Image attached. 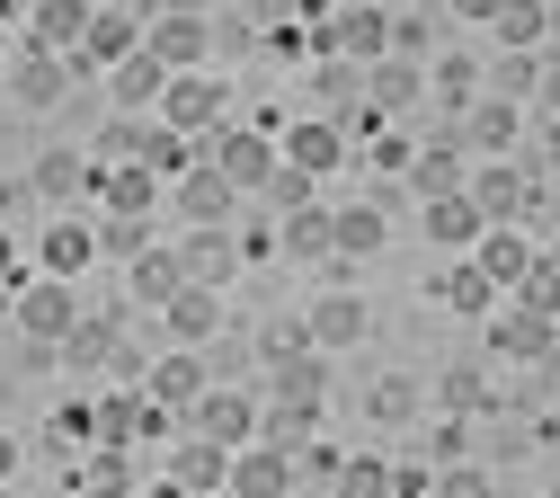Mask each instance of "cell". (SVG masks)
I'll use <instances>...</instances> for the list:
<instances>
[{"label": "cell", "mask_w": 560, "mask_h": 498, "mask_svg": "<svg viewBox=\"0 0 560 498\" xmlns=\"http://www.w3.org/2000/svg\"><path fill=\"white\" fill-rule=\"evenodd\" d=\"M0 294H10V321L36 338V347H62V329L81 321V294H72V276H19V285H0Z\"/></svg>", "instance_id": "cell-1"}, {"label": "cell", "mask_w": 560, "mask_h": 498, "mask_svg": "<svg viewBox=\"0 0 560 498\" xmlns=\"http://www.w3.org/2000/svg\"><path fill=\"white\" fill-rule=\"evenodd\" d=\"M276 152H285L303 178H338L347 161H357V142H347V125H338V116H320V107H312V116H294L285 134H276Z\"/></svg>", "instance_id": "cell-2"}, {"label": "cell", "mask_w": 560, "mask_h": 498, "mask_svg": "<svg viewBox=\"0 0 560 498\" xmlns=\"http://www.w3.org/2000/svg\"><path fill=\"white\" fill-rule=\"evenodd\" d=\"M205 161H214V170H223L241 196H258V187L276 178V161H285V152H276V134H258V125H214Z\"/></svg>", "instance_id": "cell-3"}, {"label": "cell", "mask_w": 560, "mask_h": 498, "mask_svg": "<svg viewBox=\"0 0 560 498\" xmlns=\"http://www.w3.org/2000/svg\"><path fill=\"white\" fill-rule=\"evenodd\" d=\"M258 409H267V392H232V383H205L196 392V409H187V427H196V437H214V445H249L258 437Z\"/></svg>", "instance_id": "cell-4"}, {"label": "cell", "mask_w": 560, "mask_h": 498, "mask_svg": "<svg viewBox=\"0 0 560 498\" xmlns=\"http://www.w3.org/2000/svg\"><path fill=\"white\" fill-rule=\"evenodd\" d=\"M223 107H232V90H223L205 62H196V71H170V90H161V125H178V134H214Z\"/></svg>", "instance_id": "cell-5"}, {"label": "cell", "mask_w": 560, "mask_h": 498, "mask_svg": "<svg viewBox=\"0 0 560 498\" xmlns=\"http://www.w3.org/2000/svg\"><path fill=\"white\" fill-rule=\"evenodd\" d=\"M312 36H320V54L374 62V54H392V10H383V0H357V10H329Z\"/></svg>", "instance_id": "cell-6"}, {"label": "cell", "mask_w": 560, "mask_h": 498, "mask_svg": "<svg viewBox=\"0 0 560 498\" xmlns=\"http://www.w3.org/2000/svg\"><path fill=\"white\" fill-rule=\"evenodd\" d=\"M170 213H178V232L187 223H241V187L214 161H196L187 178H170Z\"/></svg>", "instance_id": "cell-7"}, {"label": "cell", "mask_w": 560, "mask_h": 498, "mask_svg": "<svg viewBox=\"0 0 560 498\" xmlns=\"http://www.w3.org/2000/svg\"><path fill=\"white\" fill-rule=\"evenodd\" d=\"M161 187H170V178L143 170V161H90V187H81V196H90L98 213H152Z\"/></svg>", "instance_id": "cell-8"}, {"label": "cell", "mask_w": 560, "mask_h": 498, "mask_svg": "<svg viewBox=\"0 0 560 498\" xmlns=\"http://www.w3.org/2000/svg\"><path fill=\"white\" fill-rule=\"evenodd\" d=\"M463 187H471V205H480V223H525V213H534V178H525L508 152H489Z\"/></svg>", "instance_id": "cell-9"}, {"label": "cell", "mask_w": 560, "mask_h": 498, "mask_svg": "<svg viewBox=\"0 0 560 498\" xmlns=\"http://www.w3.org/2000/svg\"><path fill=\"white\" fill-rule=\"evenodd\" d=\"M170 250H178L187 285H214V294H223V285H232V267H241V241H232V223H187Z\"/></svg>", "instance_id": "cell-10"}, {"label": "cell", "mask_w": 560, "mask_h": 498, "mask_svg": "<svg viewBox=\"0 0 560 498\" xmlns=\"http://www.w3.org/2000/svg\"><path fill=\"white\" fill-rule=\"evenodd\" d=\"M143 45L170 71H196L205 54H214V19H205V10H161V19H143Z\"/></svg>", "instance_id": "cell-11"}, {"label": "cell", "mask_w": 560, "mask_h": 498, "mask_svg": "<svg viewBox=\"0 0 560 498\" xmlns=\"http://www.w3.org/2000/svg\"><path fill=\"white\" fill-rule=\"evenodd\" d=\"M133 45H143V19H125L116 0H98V10H90V36L62 54V62H72V71H107V62H125Z\"/></svg>", "instance_id": "cell-12"}, {"label": "cell", "mask_w": 560, "mask_h": 498, "mask_svg": "<svg viewBox=\"0 0 560 498\" xmlns=\"http://www.w3.org/2000/svg\"><path fill=\"white\" fill-rule=\"evenodd\" d=\"M223 489H232V498H285V489H294V454H285V445H267V437H249V445L232 454Z\"/></svg>", "instance_id": "cell-13"}, {"label": "cell", "mask_w": 560, "mask_h": 498, "mask_svg": "<svg viewBox=\"0 0 560 498\" xmlns=\"http://www.w3.org/2000/svg\"><path fill=\"white\" fill-rule=\"evenodd\" d=\"M463 142H471V152L489 161V152H516V134H525V99H463V125H454Z\"/></svg>", "instance_id": "cell-14"}, {"label": "cell", "mask_w": 560, "mask_h": 498, "mask_svg": "<svg viewBox=\"0 0 560 498\" xmlns=\"http://www.w3.org/2000/svg\"><path fill=\"white\" fill-rule=\"evenodd\" d=\"M418 99H428L418 54H374V62H365V107H374V116H400V107H418Z\"/></svg>", "instance_id": "cell-15"}, {"label": "cell", "mask_w": 560, "mask_h": 498, "mask_svg": "<svg viewBox=\"0 0 560 498\" xmlns=\"http://www.w3.org/2000/svg\"><path fill=\"white\" fill-rule=\"evenodd\" d=\"M471 258H480V276L489 285H499V294H508V285L542 258V241H525V223H480V241H471Z\"/></svg>", "instance_id": "cell-16"}, {"label": "cell", "mask_w": 560, "mask_h": 498, "mask_svg": "<svg viewBox=\"0 0 560 498\" xmlns=\"http://www.w3.org/2000/svg\"><path fill=\"white\" fill-rule=\"evenodd\" d=\"M62 90H72V62H62V54H45V45H19L10 54V99L19 107H54Z\"/></svg>", "instance_id": "cell-17"}, {"label": "cell", "mask_w": 560, "mask_h": 498, "mask_svg": "<svg viewBox=\"0 0 560 498\" xmlns=\"http://www.w3.org/2000/svg\"><path fill=\"white\" fill-rule=\"evenodd\" d=\"M161 329H170V347H205L223 329V294L214 285H178V294L161 303Z\"/></svg>", "instance_id": "cell-18"}, {"label": "cell", "mask_w": 560, "mask_h": 498, "mask_svg": "<svg viewBox=\"0 0 560 498\" xmlns=\"http://www.w3.org/2000/svg\"><path fill=\"white\" fill-rule=\"evenodd\" d=\"M551 338H560V321H542V312H489V347H499L508 356V366H542V356H551Z\"/></svg>", "instance_id": "cell-19"}, {"label": "cell", "mask_w": 560, "mask_h": 498, "mask_svg": "<svg viewBox=\"0 0 560 498\" xmlns=\"http://www.w3.org/2000/svg\"><path fill=\"white\" fill-rule=\"evenodd\" d=\"M365 329H374V312H365L357 294H320V303L303 312V338H312L320 356H338V347H357Z\"/></svg>", "instance_id": "cell-20"}, {"label": "cell", "mask_w": 560, "mask_h": 498, "mask_svg": "<svg viewBox=\"0 0 560 498\" xmlns=\"http://www.w3.org/2000/svg\"><path fill=\"white\" fill-rule=\"evenodd\" d=\"M205 383H214V374H205V347H170L161 366H143V392H152L161 409H196Z\"/></svg>", "instance_id": "cell-21"}, {"label": "cell", "mask_w": 560, "mask_h": 498, "mask_svg": "<svg viewBox=\"0 0 560 498\" xmlns=\"http://www.w3.org/2000/svg\"><path fill=\"white\" fill-rule=\"evenodd\" d=\"M90 10H98V0H36V10H27V27H19V45L72 54V45L90 36Z\"/></svg>", "instance_id": "cell-22"}, {"label": "cell", "mask_w": 560, "mask_h": 498, "mask_svg": "<svg viewBox=\"0 0 560 498\" xmlns=\"http://www.w3.org/2000/svg\"><path fill=\"white\" fill-rule=\"evenodd\" d=\"M383 241H392L383 196H374V205H329V250H338V258H374Z\"/></svg>", "instance_id": "cell-23"}, {"label": "cell", "mask_w": 560, "mask_h": 498, "mask_svg": "<svg viewBox=\"0 0 560 498\" xmlns=\"http://www.w3.org/2000/svg\"><path fill=\"white\" fill-rule=\"evenodd\" d=\"M436 303H445L454 321H489V312H499V285H489V276H480V258L463 250V258L436 276Z\"/></svg>", "instance_id": "cell-24"}, {"label": "cell", "mask_w": 560, "mask_h": 498, "mask_svg": "<svg viewBox=\"0 0 560 498\" xmlns=\"http://www.w3.org/2000/svg\"><path fill=\"white\" fill-rule=\"evenodd\" d=\"M90 258H98V223H81V213L45 223V241H36V267H45V276H81Z\"/></svg>", "instance_id": "cell-25"}, {"label": "cell", "mask_w": 560, "mask_h": 498, "mask_svg": "<svg viewBox=\"0 0 560 498\" xmlns=\"http://www.w3.org/2000/svg\"><path fill=\"white\" fill-rule=\"evenodd\" d=\"M107 90H116V107H161V90H170V62H161L152 45H133L125 62H107Z\"/></svg>", "instance_id": "cell-26"}, {"label": "cell", "mask_w": 560, "mask_h": 498, "mask_svg": "<svg viewBox=\"0 0 560 498\" xmlns=\"http://www.w3.org/2000/svg\"><path fill=\"white\" fill-rule=\"evenodd\" d=\"M400 178H409V196H418V205H428V196H454V187L471 178V161H463V142H428V152H409V170H400Z\"/></svg>", "instance_id": "cell-27"}, {"label": "cell", "mask_w": 560, "mask_h": 498, "mask_svg": "<svg viewBox=\"0 0 560 498\" xmlns=\"http://www.w3.org/2000/svg\"><path fill=\"white\" fill-rule=\"evenodd\" d=\"M223 472H232V445L196 437V427L170 445V480H178V489H223Z\"/></svg>", "instance_id": "cell-28"}, {"label": "cell", "mask_w": 560, "mask_h": 498, "mask_svg": "<svg viewBox=\"0 0 560 498\" xmlns=\"http://www.w3.org/2000/svg\"><path fill=\"white\" fill-rule=\"evenodd\" d=\"M312 107H320V116H347V107H365V62H347V54H320V62H312Z\"/></svg>", "instance_id": "cell-29"}, {"label": "cell", "mask_w": 560, "mask_h": 498, "mask_svg": "<svg viewBox=\"0 0 560 498\" xmlns=\"http://www.w3.org/2000/svg\"><path fill=\"white\" fill-rule=\"evenodd\" d=\"M276 258H329V205H294V213H276Z\"/></svg>", "instance_id": "cell-30"}, {"label": "cell", "mask_w": 560, "mask_h": 498, "mask_svg": "<svg viewBox=\"0 0 560 498\" xmlns=\"http://www.w3.org/2000/svg\"><path fill=\"white\" fill-rule=\"evenodd\" d=\"M428 241H436V250H471V241H480V205H471V187L428 196Z\"/></svg>", "instance_id": "cell-31"}, {"label": "cell", "mask_w": 560, "mask_h": 498, "mask_svg": "<svg viewBox=\"0 0 560 498\" xmlns=\"http://www.w3.org/2000/svg\"><path fill=\"white\" fill-rule=\"evenodd\" d=\"M62 366H72V374H107L116 366V321H72V329H62Z\"/></svg>", "instance_id": "cell-32"}, {"label": "cell", "mask_w": 560, "mask_h": 498, "mask_svg": "<svg viewBox=\"0 0 560 498\" xmlns=\"http://www.w3.org/2000/svg\"><path fill=\"white\" fill-rule=\"evenodd\" d=\"M125 276H133V294H143L152 312H161V303L178 294V285H187V267H178V250H133V258H125Z\"/></svg>", "instance_id": "cell-33"}, {"label": "cell", "mask_w": 560, "mask_h": 498, "mask_svg": "<svg viewBox=\"0 0 560 498\" xmlns=\"http://www.w3.org/2000/svg\"><path fill=\"white\" fill-rule=\"evenodd\" d=\"M27 187H36V196H45V205H72V196H81V187H90V152H45V161H36V178H27Z\"/></svg>", "instance_id": "cell-34"}, {"label": "cell", "mask_w": 560, "mask_h": 498, "mask_svg": "<svg viewBox=\"0 0 560 498\" xmlns=\"http://www.w3.org/2000/svg\"><path fill=\"white\" fill-rule=\"evenodd\" d=\"M489 36H499V45H516V54H542V36H551V10H542V0H508V10L489 19Z\"/></svg>", "instance_id": "cell-35"}, {"label": "cell", "mask_w": 560, "mask_h": 498, "mask_svg": "<svg viewBox=\"0 0 560 498\" xmlns=\"http://www.w3.org/2000/svg\"><path fill=\"white\" fill-rule=\"evenodd\" d=\"M329 489H338V498H392V463H383V454H338Z\"/></svg>", "instance_id": "cell-36"}, {"label": "cell", "mask_w": 560, "mask_h": 498, "mask_svg": "<svg viewBox=\"0 0 560 498\" xmlns=\"http://www.w3.org/2000/svg\"><path fill=\"white\" fill-rule=\"evenodd\" d=\"M143 437V383L133 392H98V445H133Z\"/></svg>", "instance_id": "cell-37"}, {"label": "cell", "mask_w": 560, "mask_h": 498, "mask_svg": "<svg viewBox=\"0 0 560 498\" xmlns=\"http://www.w3.org/2000/svg\"><path fill=\"white\" fill-rule=\"evenodd\" d=\"M90 498H133V445H90Z\"/></svg>", "instance_id": "cell-38"}, {"label": "cell", "mask_w": 560, "mask_h": 498, "mask_svg": "<svg viewBox=\"0 0 560 498\" xmlns=\"http://www.w3.org/2000/svg\"><path fill=\"white\" fill-rule=\"evenodd\" d=\"M152 250V213H98V258H133Z\"/></svg>", "instance_id": "cell-39"}, {"label": "cell", "mask_w": 560, "mask_h": 498, "mask_svg": "<svg viewBox=\"0 0 560 498\" xmlns=\"http://www.w3.org/2000/svg\"><path fill=\"white\" fill-rule=\"evenodd\" d=\"M312 196H320V178H303L294 161H276V178L258 187V205H267V213H294V205H312Z\"/></svg>", "instance_id": "cell-40"}, {"label": "cell", "mask_w": 560, "mask_h": 498, "mask_svg": "<svg viewBox=\"0 0 560 498\" xmlns=\"http://www.w3.org/2000/svg\"><path fill=\"white\" fill-rule=\"evenodd\" d=\"M409 409H418V383H409V374H383V383L365 392V418H374V427H392V418H409Z\"/></svg>", "instance_id": "cell-41"}, {"label": "cell", "mask_w": 560, "mask_h": 498, "mask_svg": "<svg viewBox=\"0 0 560 498\" xmlns=\"http://www.w3.org/2000/svg\"><path fill=\"white\" fill-rule=\"evenodd\" d=\"M508 294H516V303H525V312H542V321H560V276H551V267H542V258H534V267H525V276H516V285H508Z\"/></svg>", "instance_id": "cell-42"}, {"label": "cell", "mask_w": 560, "mask_h": 498, "mask_svg": "<svg viewBox=\"0 0 560 498\" xmlns=\"http://www.w3.org/2000/svg\"><path fill=\"white\" fill-rule=\"evenodd\" d=\"M143 142H152V125H143V116H116V125L98 134V152H90V161H143Z\"/></svg>", "instance_id": "cell-43"}, {"label": "cell", "mask_w": 560, "mask_h": 498, "mask_svg": "<svg viewBox=\"0 0 560 498\" xmlns=\"http://www.w3.org/2000/svg\"><path fill=\"white\" fill-rule=\"evenodd\" d=\"M409 152H418L409 134H392V125H365V161H374L383 178H400V170H409Z\"/></svg>", "instance_id": "cell-44"}, {"label": "cell", "mask_w": 560, "mask_h": 498, "mask_svg": "<svg viewBox=\"0 0 560 498\" xmlns=\"http://www.w3.org/2000/svg\"><path fill=\"white\" fill-rule=\"evenodd\" d=\"M54 445H98V401H62L54 409Z\"/></svg>", "instance_id": "cell-45"}, {"label": "cell", "mask_w": 560, "mask_h": 498, "mask_svg": "<svg viewBox=\"0 0 560 498\" xmlns=\"http://www.w3.org/2000/svg\"><path fill=\"white\" fill-rule=\"evenodd\" d=\"M471 81H480V71H471V54H445V62L428 71V90H436L445 107H463V99H471Z\"/></svg>", "instance_id": "cell-46"}, {"label": "cell", "mask_w": 560, "mask_h": 498, "mask_svg": "<svg viewBox=\"0 0 560 498\" xmlns=\"http://www.w3.org/2000/svg\"><path fill=\"white\" fill-rule=\"evenodd\" d=\"M534 81H542V54H516V45H508V62H499V90H508V99H534Z\"/></svg>", "instance_id": "cell-47"}, {"label": "cell", "mask_w": 560, "mask_h": 498, "mask_svg": "<svg viewBox=\"0 0 560 498\" xmlns=\"http://www.w3.org/2000/svg\"><path fill=\"white\" fill-rule=\"evenodd\" d=\"M436 498H489V472L480 463H445L436 472Z\"/></svg>", "instance_id": "cell-48"}, {"label": "cell", "mask_w": 560, "mask_h": 498, "mask_svg": "<svg viewBox=\"0 0 560 498\" xmlns=\"http://www.w3.org/2000/svg\"><path fill=\"white\" fill-rule=\"evenodd\" d=\"M232 241H241V267H249V258H276V223H267V213H258V223H241Z\"/></svg>", "instance_id": "cell-49"}, {"label": "cell", "mask_w": 560, "mask_h": 498, "mask_svg": "<svg viewBox=\"0 0 560 498\" xmlns=\"http://www.w3.org/2000/svg\"><path fill=\"white\" fill-rule=\"evenodd\" d=\"M436 401H445V409H471V401H480V374H471V366H454V374L436 383Z\"/></svg>", "instance_id": "cell-50"}, {"label": "cell", "mask_w": 560, "mask_h": 498, "mask_svg": "<svg viewBox=\"0 0 560 498\" xmlns=\"http://www.w3.org/2000/svg\"><path fill=\"white\" fill-rule=\"evenodd\" d=\"M428 489H436L428 463H392V498H428Z\"/></svg>", "instance_id": "cell-51"}, {"label": "cell", "mask_w": 560, "mask_h": 498, "mask_svg": "<svg viewBox=\"0 0 560 498\" xmlns=\"http://www.w3.org/2000/svg\"><path fill=\"white\" fill-rule=\"evenodd\" d=\"M445 10H454L463 27H489V19H499V10H508V0H445Z\"/></svg>", "instance_id": "cell-52"}, {"label": "cell", "mask_w": 560, "mask_h": 498, "mask_svg": "<svg viewBox=\"0 0 560 498\" xmlns=\"http://www.w3.org/2000/svg\"><path fill=\"white\" fill-rule=\"evenodd\" d=\"M534 107H542V116H560V62H542V81H534Z\"/></svg>", "instance_id": "cell-53"}, {"label": "cell", "mask_w": 560, "mask_h": 498, "mask_svg": "<svg viewBox=\"0 0 560 498\" xmlns=\"http://www.w3.org/2000/svg\"><path fill=\"white\" fill-rule=\"evenodd\" d=\"M19 276H27V250H19L10 232H0V285H19Z\"/></svg>", "instance_id": "cell-54"}, {"label": "cell", "mask_w": 560, "mask_h": 498, "mask_svg": "<svg viewBox=\"0 0 560 498\" xmlns=\"http://www.w3.org/2000/svg\"><path fill=\"white\" fill-rule=\"evenodd\" d=\"M116 10H125V19H161L170 0H116Z\"/></svg>", "instance_id": "cell-55"}, {"label": "cell", "mask_w": 560, "mask_h": 498, "mask_svg": "<svg viewBox=\"0 0 560 498\" xmlns=\"http://www.w3.org/2000/svg\"><path fill=\"white\" fill-rule=\"evenodd\" d=\"M19 472V437H10V427H0V480H10Z\"/></svg>", "instance_id": "cell-56"}, {"label": "cell", "mask_w": 560, "mask_h": 498, "mask_svg": "<svg viewBox=\"0 0 560 498\" xmlns=\"http://www.w3.org/2000/svg\"><path fill=\"white\" fill-rule=\"evenodd\" d=\"M27 10H36V0H0V19H10V27H27Z\"/></svg>", "instance_id": "cell-57"}, {"label": "cell", "mask_w": 560, "mask_h": 498, "mask_svg": "<svg viewBox=\"0 0 560 498\" xmlns=\"http://www.w3.org/2000/svg\"><path fill=\"white\" fill-rule=\"evenodd\" d=\"M10 54H19V27H10V19H0V71H10Z\"/></svg>", "instance_id": "cell-58"}, {"label": "cell", "mask_w": 560, "mask_h": 498, "mask_svg": "<svg viewBox=\"0 0 560 498\" xmlns=\"http://www.w3.org/2000/svg\"><path fill=\"white\" fill-rule=\"evenodd\" d=\"M542 267H551V276H560V241H551V250H542Z\"/></svg>", "instance_id": "cell-59"}, {"label": "cell", "mask_w": 560, "mask_h": 498, "mask_svg": "<svg viewBox=\"0 0 560 498\" xmlns=\"http://www.w3.org/2000/svg\"><path fill=\"white\" fill-rule=\"evenodd\" d=\"M170 10H205V0H170Z\"/></svg>", "instance_id": "cell-60"}, {"label": "cell", "mask_w": 560, "mask_h": 498, "mask_svg": "<svg viewBox=\"0 0 560 498\" xmlns=\"http://www.w3.org/2000/svg\"><path fill=\"white\" fill-rule=\"evenodd\" d=\"M329 10H357V0H329Z\"/></svg>", "instance_id": "cell-61"}, {"label": "cell", "mask_w": 560, "mask_h": 498, "mask_svg": "<svg viewBox=\"0 0 560 498\" xmlns=\"http://www.w3.org/2000/svg\"><path fill=\"white\" fill-rule=\"evenodd\" d=\"M551 498H560V489H551Z\"/></svg>", "instance_id": "cell-62"}]
</instances>
